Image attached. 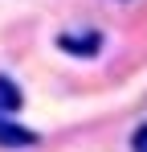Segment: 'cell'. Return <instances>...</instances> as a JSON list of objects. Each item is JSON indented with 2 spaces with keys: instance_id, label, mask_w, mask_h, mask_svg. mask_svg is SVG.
<instances>
[{
  "instance_id": "cell-1",
  "label": "cell",
  "mask_w": 147,
  "mask_h": 152,
  "mask_svg": "<svg viewBox=\"0 0 147 152\" xmlns=\"http://www.w3.org/2000/svg\"><path fill=\"white\" fill-rule=\"evenodd\" d=\"M57 50L74 53V58H94L102 50V33L98 29H82V33H61L57 37Z\"/></svg>"
},
{
  "instance_id": "cell-4",
  "label": "cell",
  "mask_w": 147,
  "mask_h": 152,
  "mask_svg": "<svg viewBox=\"0 0 147 152\" xmlns=\"http://www.w3.org/2000/svg\"><path fill=\"white\" fill-rule=\"evenodd\" d=\"M131 148H135V152H147V124L139 127V132H135V140H131Z\"/></svg>"
},
{
  "instance_id": "cell-3",
  "label": "cell",
  "mask_w": 147,
  "mask_h": 152,
  "mask_svg": "<svg viewBox=\"0 0 147 152\" xmlns=\"http://www.w3.org/2000/svg\"><path fill=\"white\" fill-rule=\"evenodd\" d=\"M21 103H24L21 86H17L8 74H0V119H12V115L21 111Z\"/></svg>"
},
{
  "instance_id": "cell-2",
  "label": "cell",
  "mask_w": 147,
  "mask_h": 152,
  "mask_svg": "<svg viewBox=\"0 0 147 152\" xmlns=\"http://www.w3.org/2000/svg\"><path fill=\"white\" fill-rule=\"evenodd\" d=\"M41 136L33 132V127H21L12 124V119H0V148H33Z\"/></svg>"
}]
</instances>
